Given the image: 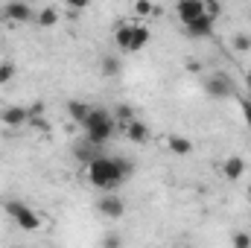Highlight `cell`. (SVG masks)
I'll use <instances>...</instances> for the list:
<instances>
[{"instance_id": "5", "label": "cell", "mask_w": 251, "mask_h": 248, "mask_svg": "<svg viewBox=\"0 0 251 248\" xmlns=\"http://www.w3.org/2000/svg\"><path fill=\"white\" fill-rule=\"evenodd\" d=\"M204 91H207V97H213V99H225V97H231V94H234L231 79H228V76H222V73H213V76L204 82Z\"/></svg>"}, {"instance_id": "25", "label": "cell", "mask_w": 251, "mask_h": 248, "mask_svg": "<svg viewBox=\"0 0 251 248\" xmlns=\"http://www.w3.org/2000/svg\"><path fill=\"white\" fill-rule=\"evenodd\" d=\"M67 6H70V9H85V0H70Z\"/></svg>"}, {"instance_id": "11", "label": "cell", "mask_w": 251, "mask_h": 248, "mask_svg": "<svg viewBox=\"0 0 251 248\" xmlns=\"http://www.w3.org/2000/svg\"><path fill=\"white\" fill-rule=\"evenodd\" d=\"M126 140H131V143H146L149 140V125L140 123V120H134L131 125H126Z\"/></svg>"}, {"instance_id": "14", "label": "cell", "mask_w": 251, "mask_h": 248, "mask_svg": "<svg viewBox=\"0 0 251 248\" xmlns=\"http://www.w3.org/2000/svg\"><path fill=\"white\" fill-rule=\"evenodd\" d=\"M131 38H134V24H120L114 32V41L120 50H131Z\"/></svg>"}, {"instance_id": "26", "label": "cell", "mask_w": 251, "mask_h": 248, "mask_svg": "<svg viewBox=\"0 0 251 248\" xmlns=\"http://www.w3.org/2000/svg\"><path fill=\"white\" fill-rule=\"evenodd\" d=\"M246 85H249V91H251V70H249V76H246Z\"/></svg>"}, {"instance_id": "23", "label": "cell", "mask_w": 251, "mask_h": 248, "mask_svg": "<svg viewBox=\"0 0 251 248\" xmlns=\"http://www.w3.org/2000/svg\"><path fill=\"white\" fill-rule=\"evenodd\" d=\"M240 108H243V117H246V123H249V128H251V99H243Z\"/></svg>"}, {"instance_id": "10", "label": "cell", "mask_w": 251, "mask_h": 248, "mask_svg": "<svg viewBox=\"0 0 251 248\" xmlns=\"http://www.w3.org/2000/svg\"><path fill=\"white\" fill-rule=\"evenodd\" d=\"M26 117H29V111L24 105H9V108L0 111V120L6 125H21V123H26Z\"/></svg>"}, {"instance_id": "21", "label": "cell", "mask_w": 251, "mask_h": 248, "mask_svg": "<svg viewBox=\"0 0 251 248\" xmlns=\"http://www.w3.org/2000/svg\"><path fill=\"white\" fill-rule=\"evenodd\" d=\"M12 76H15V67L9 62L0 64V85H6V82H12Z\"/></svg>"}, {"instance_id": "13", "label": "cell", "mask_w": 251, "mask_h": 248, "mask_svg": "<svg viewBox=\"0 0 251 248\" xmlns=\"http://www.w3.org/2000/svg\"><path fill=\"white\" fill-rule=\"evenodd\" d=\"M91 111H94V108H91V105H85V102H79V99H70V102H67V114H70V120H73V123L85 125V120L91 117Z\"/></svg>"}, {"instance_id": "17", "label": "cell", "mask_w": 251, "mask_h": 248, "mask_svg": "<svg viewBox=\"0 0 251 248\" xmlns=\"http://www.w3.org/2000/svg\"><path fill=\"white\" fill-rule=\"evenodd\" d=\"M114 120L123 125V128L131 125L134 120H137V117H134V108H131V105H117V108H114Z\"/></svg>"}, {"instance_id": "19", "label": "cell", "mask_w": 251, "mask_h": 248, "mask_svg": "<svg viewBox=\"0 0 251 248\" xmlns=\"http://www.w3.org/2000/svg\"><path fill=\"white\" fill-rule=\"evenodd\" d=\"M234 50H240V53L251 50V35H243V32H237V35H234Z\"/></svg>"}, {"instance_id": "3", "label": "cell", "mask_w": 251, "mask_h": 248, "mask_svg": "<svg viewBox=\"0 0 251 248\" xmlns=\"http://www.w3.org/2000/svg\"><path fill=\"white\" fill-rule=\"evenodd\" d=\"M6 213H9V216L15 219V225H18V228H24V231H38V228H41L38 213H35L29 204L18 201V198H9V201H6Z\"/></svg>"}, {"instance_id": "4", "label": "cell", "mask_w": 251, "mask_h": 248, "mask_svg": "<svg viewBox=\"0 0 251 248\" xmlns=\"http://www.w3.org/2000/svg\"><path fill=\"white\" fill-rule=\"evenodd\" d=\"M97 210L105 216V219H120L126 213V201L120 196H114V193H108V196H102L100 201H97Z\"/></svg>"}, {"instance_id": "2", "label": "cell", "mask_w": 251, "mask_h": 248, "mask_svg": "<svg viewBox=\"0 0 251 248\" xmlns=\"http://www.w3.org/2000/svg\"><path fill=\"white\" fill-rule=\"evenodd\" d=\"M85 134L94 146H102L111 134H114V114L105 108H94L91 117L85 120Z\"/></svg>"}, {"instance_id": "15", "label": "cell", "mask_w": 251, "mask_h": 248, "mask_svg": "<svg viewBox=\"0 0 251 248\" xmlns=\"http://www.w3.org/2000/svg\"><path fill=\"white\" fill-rule=\"evenodd\" d=\"M35 21H38V26H53V24H59V9L56 6H44L35 15Z\"/></svg>"}, {"instance_id": "12", "label": "cell", "mask_w": 251, "mask_h": 248, "mask_svg": "<svg viewBox=\"0 0 251 248\" xmlns=\"http://www.w3.org/2000/svg\"><path fill=\"white\" fill-rule=\"evenodd\" d=\"M167 146H170L173 155H190L193 152V140L184 137V134H170L167 137Z\"/></svg>"}, {"instance_id": "6", "label": "cell", "mask_w": 251, "mask_h": 248, "mask_svg": "<svg viewBox=\"0 0 251 248\" xmlns=\"http://www.w3.org/2000/svg\"><path fill=\"white\" fill-rule=\"evenodd\" d=\"M3 15L12 24H29V21H35V9L26 6V3H6L3 6Z\"/></svg>"}, {"instance_id": "7", "label": "cell", "mask_w": 251, "mask_h": 248, "mask_svg": "<svg viewBox=\"0 0 251 248\" xmlns=\"http://www.w3.org/2000/svg\"><path fill=\"white\" fill-rule=\"evenodd\" d=\"M176 12H178V18H181L184 26H187V24L199 21V18L204 15V0H178Z\"/></svg>"}, {"instance_id": "24", "label": "cell", "mask_w": 251, "mask_h": 248, "mask_svg": "<svg viewBox=\"0 0 251 248\" xmlns=\"http://www.w3.org/2000/svg\"><path fill=\"white\" fill-rule=\"evenodd\" d=\"M134 9H137V15H149V12H152V3H146V0H140V3L134 6Z\"/></svg>"}, {"instance_id": "16", "label": "cell", "mask_w": 251, "mask_h": 248, "mask_svg": "<svg viewBox=\"0 0 251 248\" xmlns=\"http://www.w3.org/2000/svg\"><path fill=\"white\" fill-rule=\"evenodd\" d=\"M146 44H149V29L140 26V24H134V38H131V50H128V53H137V50H143Z\"/></svg>"}, {"instance_id": "1", "label": "cell", "mask_w": 251, "mask_h": 248, "mask_svg": "<svg viewBox=\"0 0 251 248\" xmlns=\"http://www.w3.org/2000/svg\"><path fill=\"white\" fill-rule=\"evenodd\" d=\"M131 175V161L126 158H105V155H97L91 164H88V181L100 190H114V187L126 181Z\"/></svg>"}, {"instance_id": "20", "label": "cell", "mask_w": 251, "mask_h": 248, "mask_svg": "<svg viewBox=\"0 0 251 248\" xmlns=\"http://www.w3.org/2000/svg\"><path fill=\"white\" fill-rule=\"evenodd\" d=\"M102 248H123V237L120 234H105L102 237Z\"/></svg>"}, {"instance_id": "9", "label": "cell", "mask_w": 251, "mask_h": 248, "mask_svg": "<svg viewBox=\"0 0 251 248\" xmlns=\"http://www.w3.org/2000/svg\"><path fill=\"white\" fill-rule=\"evenodd\" d=\"M222 173H225V178H228V181H240V178H243V173H246V161H243L240 155H231V158L222 164Z\"/></svg>"}, {"instance_id": "22", "label": "cell", "mask_w": 251, "mask_h": 248, "mask_svg": "<svg viewBox=\"0 0 251 248\" xmlns=\"http://www.w3.org/2000/svg\"><path fill=\"white\" fill-rule=\"evenodd\" d=\"M231 246L234 248H251V237L249 234H234V237H231Z\"/></svg>"}, {"instance_id": "8", "label": "cell", "mask_w": 251, "mask_h": 248, "mask_svg": "<svg viewBox=\"0 0 251 248\" xmlns=\"http://www.w3.org/2000/svg\"><path fill=\"white\" fill-rule=\"evenodd\" d=\"M184 29H187V35H190V38H210V35H213V18H210V15L204 12V15H201L199 21L187 24Z\"/></svg>"}, {"instance_id": "18", "label": "cell", "mask_w": 251, "mask_h": 248, "mask_svg": "<svg viewBox=\"0 0 251 248\" xmlns=\"http://www.w3.org/2000/svg\"><path fill=\"white\" fill-rule=\"evenodd\" d=\"M100 67H102V76H117L120 73V59L117 56H102Z\"/></svg>"}]
</instances>
